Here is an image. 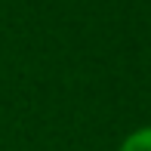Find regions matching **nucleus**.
Wrapping results in <instances>:
<instances>
[{"label": "nucleus", "instance_id": "f257e3e1", "mask_svg": "<svg viewBox=\"0 0 151 151\" xmlns=\"http://www.w3.org/2000/svg\"><path fill=\"white\" fill-rule=\"evenodd\" d=\"M117 151H151V123L148 127H139L120 142Z\"/></svg>", "mask_w": 151, "mask_h": 151}]
</instances>
